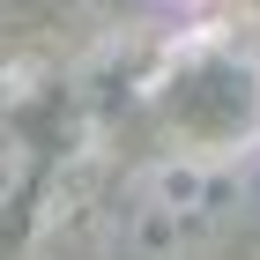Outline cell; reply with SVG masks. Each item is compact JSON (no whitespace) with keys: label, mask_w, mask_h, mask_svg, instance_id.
<instances>
[{"label":"cell","mask_w":260,"mask_h":260,"mask_svg":"<svg viewBox=\"0 0 260 260\" xmlns=\"http://www.w3.org/2000/svg\"><path fill=\"white\" fill-rule=\"evenodd\" d=\"M238 164L223 156H164L126 186V253L141 260H186L238 216Z\"/></svg>","instance_id":"1"},{"label":"cell","mask_w":260,"mask_h":260,"mask_svg":"<svg viewBox=\"0 0 260 260\" xmlns=\"http://www.w3.org/2000/svg\"><path fill=\"white\" fill-rule=\"evenodd\" d=\"M30 171H38V149H30V134L0 119V216H8V208L30 193Z\"/></svg>","instance_id":"2"}]
</instances>
